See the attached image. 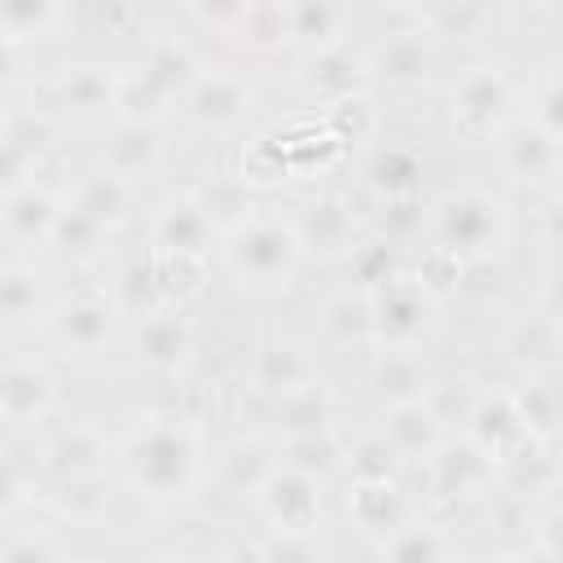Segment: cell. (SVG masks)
<instances>
[{
  "label": "cell",
  "instance_id": "cell-1",
  "mask_svg": "<svg viewBox=\"0 0 563 563\" xmlns=\"http://www.w3.org/2000/svg\"><path fill=\"white\" fill-rule=\"evenodd\" d=\"M123 462H128L132 488L150 506L172 510L189 501L207 479V444H202L198 418L176 409L141 418L123 440Z\"/></svg>",
  "mask_w": 563,
  "mask_h": 563
},
{
  "label": "cell",
  "instance_id": "cell-2",
  "mask_svg": "<svg viewBox=\"0 0 563 563\" xmlns=\"http://www.w3.org/2000/svg\"><path fill=\"white\" fill-rule=\"evenodd\" d=\"M224 264L251 290H282L303 264V246L286 211H255L246 224L224 233Z\"/></svg>",
  "mask_w": 563,
  "mask_h": 563
},
{
  "label": "cell",
  "instance_id": "cell-3",
  "mask_svg": "<svg viewBox=\"0 0 563 563\" xmlns=\"http://www.w3.org/2000/svg\"><path fill=\"white\" fill-rule=\"evenodd\" d=\"M431 246L449 251L466 268L497 255L506 242V202L484 189H453L427 207Z\"/></svg>",
  "mask_w": 563,
  "mask_h": 563
},
{
  "label": "cell",
  "instance_id": "cell-4",
  "mask_svg": "<svg viewBox=\"0 0 563 563\" xmlns=\"http://www.w3.org/2000/svg\"><path fill=\"white\" fill-rule=\"evenodd\" d=\"M519 84L501 62H475L449 84V123L466 141L497 136L519 110Z\"/></svg>",
  "mask_w": 563,
  "mask_h": 563
},
{
  "label": "cell",
  "instance_id": "cell-5",
  "mask_svg": "<svg viewBox=\"0 0 563 563\" xmlns=\"http://www.w3.org/2000/svg\"><path fill=\"white\" fill-rule=\"evenodd\" d=\"M435 299L422 295L409 273L369 295V347H422L435 330Z\"/></svg>",
  "mask_w": 563,
  "mask_h": 563
},
{
  "label": "cell",
  "instance_id": "cell-6",
  "mask_svg": "<svg viewBox=\"0 0 563 563\" xmlns=\"http://www.w3.org/2000/svg\"><path fill=\"white\" fill-rule=\"evenodd\" d=\"M290 224H295V238L303 246V260H347L352 246L365 238L361 233V220H356V207L352 198L343 194H312L308 202H299L290 211Z\"/></svg>",
  "mask_w": 563,
  "mask_h": 563
},
{
  "label": "cell",
  "instance_id": "cell-7",
  "mask_svg": "<svg viewBox=\"0 0 563 563\" xmlns=\"http://www.w3.org/2000/svg\"><path fill=\"white\" fill-rule=\"evenodd\" d=\"M295 84L299 92L330 110V106H343L352 97H369V70H365V53L352 48L347 40L343 44H330V48H317V53H303L299 57V70H295Z\"/></svg>",
  "mask_w": 563,
  "mask_h": 563
},
{
  "label": "cell",
  "instance_id": "cell-8",
  "mask_svg": "<svg viewBox=\"0 0 563 563\" xmlns=\"http://www.w3.org/2000/svg\"><path fill=\"white\" fill-rule=\"evenodd\" d=\"M497 163L523 189H554L559 167H563V141L554 132L528 123L523 114H515L497 132Z\"/></svg>",
  "mask_w": 563,
  "mask_h": 563
},
{
  "label": "cell",
  "instance_id": "cell-9",
  "mask_svg": "<svg viewBox=\"0 0 563 563\" xmlns=\"http://www.w3.org/2000/svg\"><path fill=\"white\" fill-rule=\"evenodd\" d=\"M365 70H369V88L418 92L431 84L435 40L427 31H383L378 44L365 53Z\"/></svg>",
  "mask_w": 563,
  "mask_h": 563
},
{
  "label": "cell",
  "instance_id": "cell-10",
  "mask_svg": "<svg viewBox=\"0 0 563 563\" xmlns=\"http://www.w3.org/2000/svg\"><path fill=\"white\" fill-rule=\"evenodd\" d=\"M251 106H255L251 84H246L238 70H229V66H216V70L202 66L198 79H194V84L185 88V97H180V110H185L189 123L202 128V132H229V128L246 123Z\"/></svg>",
  "mask_w": 563,
  "mask_h": 563
},
{
  "label": "cell",
  "instance_id": "cell-11",
  "mask_svg": "<svg viewBox=\"0 0 563 563\" xmlns=\"http://www.w3.org/2000/svg\"><path fill=\"white\" fill-rule=\"evenodd\" d=\"M427 466V488L435 501H471L484 497L497 479V462L484 457L466 435H444L440 449L422 462Z\"/></svg>",
  "mask_w": 563,
  "mask_h": 563
},
{
  "label": "cell",
  "instance_id": "cell-12",
  "mask_svg": "<svg viewBox=\"0 0 563 563\" xmlns=\"http://www.w3.org/2000/svg\"><path fill=\"white\" fill-rule=\"evenodd\" d=\"M251 501L268 519L273 532H317L321 528V484L282 462L268 471V479L260 484V493Z\"/></svg>",
  "mask_w": 563,
  "mask_h": 563
},
{
  "label": "cell",
  "instance_id": "cell-13",
  "mask_svg": "<svg viewBox=\"0 0 563 563\" xmlns=\"http://www.w3.org/2000/svg\"><path fill=\"white\" fill-rule=\"evenodd\" d=\"M114 88H119V66L110 62H66L53 84H48V97L53 106L66 114V119H79V123H97L106 114H114Z\"/></svg>",
  "mask_w": 563,
  "mask_h": 563
},
{
  "label": "cell",
  "instance_id": "cell-14",
  "mask_svg": "<svg viewBox=\"0 0 563 563\" xmlns=\"http://www.w3.org/2000/svg\"><path fill=\"white\" fill-rule=\"evenodd\" d=\"M150 242L158 255L167 260H185V264H202L211 255V246L220 242V233L211 229V220L202 216V207L185 194H172L158 202L154 220H150Z\"/></svg>",
  "mask_w": 563,
  "mask_h": 563
},
{
  "label": "cell",
  "instance_id": "cell-15",
  "mask_svg": "<svg viewBox=\"0 0 563 563\" xmlns=\"http://www.w3.org/2000/svg\"><path fill=\"white\" fill-rule=\"evenodd\" d=\"M44 330L66 356H97L114 334V303L106 295H70L44 312Z\"/></svg>",
  "mask_w": 563,
  "mask_h": 563
},
{
  "label": "cell",
  "instance_id": "cell-16",
  "mask_svg": "<svg viewBox=\"0 0 563 563\" xmlns=\"http://www.w3.org/2000/svg\"><path fill=\"white\" fill-rule=\"evenodd\" d=\"M57 405V378L35 356H9L0 361V422L31 427L44 422Z\"/></svg>",
  "mask_w": 563,
  "mask_h": 563
},
{
  "label": "cell",
  "instance_id": "cell-17",
  "mask_svg": "<svg viewBox=\"0 0 563 563\" xmlns=\"http://www.w3.org/2000/svg\"><path fill=\"white\" fill-rule=\"evenodd\" d=\"M457 435H466L484 457L506 462V457L528 440L510 387H479V391H475V405H471V413H466V422H462Z\"/></svg>",
  "mask_w": 563,
  "mask_h": 563
},
{
  "label": "cell",
  "instance_id": "cell-18",
  "mask_svg": "<svg viewBox=\"0 0 563 563\" xmlns=\"http://www.w3.org/2000/svg\"><path fill=\"white\" fill-rule=\"evenodd\" d=\"M132 356L154 374H180L194 361V325L180 308H158L136 317L132 330Z\"/></svg>",
  "mask_w": 563,
  "mask_h": 563
},
{
  "label": "cell",
  "instance_id": "cell-19",
  "mask_svg": "<svg viewBox=\"0 0 563 563\" xmlns=\"http://www.w3.org/2000/svg\"><path fill=\"white\" fill-rule=\"evenodd\" d=\"M559 352H563L559 312H550L541 303L528 308V312H519L506 325V334H501V356L519 374H550L559 365Z\"/></svg>",
  "mask_w": 563,
  "mask_h": 563
},
{
  "label": "cell",
  "instance_id": "cell-20",
  "mask_svg": "<svg viewBox=\"0 0 563 563\" xmlns=\"http://www.w3.org/2000/svg\"><path fill=\"white\" fill-rule=\"evenodd\" d=\"M422 154L405 141H378L369 145L361 163V180L374 202H409L422 198Z\"/></svg>",
  "mask_w": 563,
  "mask_h": 563
},
{
  "label": "cell",
  "instance_id": "cell-21",
  "mask_svg": "<svg viewBox=\"0 0 563 563\" xmlns=\"http://www.w3.org/2000/svg\"><path fill=\"white\" fill-rule=\"evenodd\" d=\"M347 515L361 528V537H369L374 545L387 541L396 528H405L413 519V501L400 488V479H352L347 488Z\"/></svg>",
  "mask_w": 563,
  "mask_h": 563
},
{
  "label": "cell",
  "instance_id": "cell-22",
  "mask_svg": "<svg viewBox=\"0 0 563 563\" xmlns=\"http://www.w3.org/2000/svg\"><path fill=\"white\" fill-rule=\"evenodd\" d=\"M62 207H66V198L53 185L31 180V185L13 189L9 198H0V229H4V238L22 242V246H48Z\"/></svg>",
  "mask_w": 563,
  "mask_h": 563
},
{
  "label": "cell",
  "instance_id": "cell-23",
  "mask_svg": "<svg viewBox=\"0 0 563 563\" xmlns=\"http://www.w3.org/2000/svg\"><path fill=\"white\" fill-rule=\"evenodd\" d=\"M66 202L70 207H79L84 216H92L101 229H119V224H128L132 220V211H136V185L132 180H123L119 172H110V167H88V172H79L75 176V185H70V194H66Z\"/></svg>",
  "mask_w": 563,
  "mask_h": 563
},
{
  "label": "cell",
  "instance_id": "cell-24",
  "mask_svg": "<svg viewBox=\"0 0 563 563\" xmlns=\"http://www.w3.org/2000/svg\"><path fill=\"white\" fill-rule=\"evenodd\" d=\"M334 391L321 383V378H308L282 396H273V409H268V422H273V435L282 440H299V435H317V431H334Z\"/></svg>",
  "mask_w": 563,
  "mask_h": 563
},
{
  "label": "cell",
  "instance_id": "cell-25",
  "mask_svg": "<svg viewBox=\"0 0 563 563\" xmlns=\"http://www.w3.org/2000/svg\"><path fill=\"white\" fill-rule=\"evenodd\" d=\"M106 462H110V440L92 422H70V427H62L44 444V471L53 479H66V475H101Z\"/></svg>",
  "mask_w": 563,
  "mask_h": 563
},
{
  "label": "cell",
  "instance_id": "cell-26",
  "mask_svg": "<svg viewBox=\"0 0 563 563\" xmlns=\"http://www.w3.org/2000/svg\"><path fill=\"white\" fill-rule=\"evenodd\" d=\"M369 383L383 405H409L422 400L431 387V369L422 361V347H374Z\"/></svg>",
  "mask_w": 563,
  "mask_h": 563
},
{
  "label": "cell",
  "instance_id": "cell-27",
  "mask_svg": "<svg viewBox=\"0 0 563 563\" xmlns=\"http://www.w3.org/2000/svg\"><path fill=\"white\" fill-rule=\"evenodd\" d=\"M163 163V132L158 123H128V119H114L110 136H106V154H101V167L119 172L123 180H145L154 167Z\"/></svg>",
  "mask_w": 563,
  "mask_h": 563
},
{
  "label": "cell",
  "instance_id": "cell-28",
  "mask_svg": "<svg viewBox=\"0 0 563 563\" xmlns=\"http://www.w3.org/2000/svg\"><path fill=\"white\" fill-rule=\"evenodd\" d=\"M378 435L396 453V462H427L449 431L435 422V413L422 400H409V405H387V418H383Z\"/></svg>",
  "mask_w": 563,
  "mask_h": 563
},
{
  "label": "cell",
  "instance_id": "cell-29",
  "mask_svg": "<svg viewBox=\"0 0 563 563\" xmlns=\"http://www.w3.org/2000/svg\"><path fill=\"white\" fill-rule=\"evenodd\" d=\"M277 466V457H273V449L260 440V435H233L220 453H216V466H211V475H216V484L229 493V497H255L260 493V484L268 479V471Z\"/></svg>",
  "mask_w": 563,
  "mask_h": 563
},
{
  "label": "cell",
  "instance_id": "cell-30",
  "mask_svg": "<svg viewBox=\"0 0 563 563\" xmlns=\"http://www.w3.org/2000/svg\"><path fill=\"white\" fill-rule=\"evenodd\" d=\"M347 26H352V9L347 4H330V0L286 4V44L299 48V57L317 53V48H330V44H343Z\"/></svg>",
  "mask_w": 563,
  "mask_h": 563
},
{
  "label": "cell",
  "instance_id": "cell-31",
  "mask_svg": "<svg viewBox=\"0 0 563 563\" xmlns=\"http://www.w3.org/2000/svg\"><path fill=\"white\" fill-rule=\"evenodd\" d=\"M189 198L202 207V216L211 220V229L224 238V233H233L238 224H246L260 207H255V189L238 176V172H211V176H202L194 189H189Z\"/></svg>",
  "mask_w": 563,
  "mask_h": 563
},
{
  "label": "cell",
  "instance_id": "cell-32",
  "mask_svg": "<svg viewBox=\"0 0 563 563\" xmlns=\"http://www.w3.org/2000/svg\"><path fill=\"white\" fill-rule=\"evenodd\" d=\"M136 70H141L163 97L180 101L185 88L198 79L202 62H198V53H194L185 40H176V35H158V40H150L145 53L136 57Z\"/></svg>",
  "mask_w": 563,
  "mask_h": 563
},
{
  "label": "cell",
  "instance_id": "cell-33",
  "mask_svg": "<svg viewBox=\"0 0 563 563\" xmlns=\"http://www.w3.org/2000/svg\"><path fill=\"white\" fill-rule=\"evenodd\" d=\"M44 141H48V119L44 114L9 119V132L0 141V198H9L13 189L31 185V172L40 167Z\"/></svg>",
  "mask_w": 563,
  "mask_h": 563
},
{
  "label": "cell",
  "instance_id": "cell-34",
  "mask_svg": "<svg viewBox=\"0 0 563 563\" xmlns=\"http://www.w3.org/2000/svg\"><path fill=\"white\" fill-rule=\"evenodd\" d=\"M510 396H515V409L523 418L528 440L554 449V435H559V422H563V396H559L554 369L550 374H523V383L510 387Z\"/></svg>",
  "mask_w": 563,
  "mask_h": 563
},
{
  "label": "cell",
  "instance_id": "cell-35",
  "mask_svg": "<svg viewBox=\"0 0 563 563\" xmlns=\"http://www.w3.org/2000/svg\"><path fill=\"white\" fill-rule=\"evenodd\" d=\"M48 506L62 523H75V528H97L110 510V479L106 471L101 475H66V479H53L48 488Z\"/></svg>",
  "mask_w": 563,
  "mask_h": 563
},
{
  "label": "cell",
  "instance_id": "cell-36",
  "mask_svg": "<svg viewBox=\"0 0 563 563\" xmlns=\"http://www.w3.org/2000/svg\"><path fill=\"white\" fill-rule=\"evenodd\" d=\"M378 563H457V550L440 523L413 515L405 528L378 541Z\"/></svg>",
  "mask_w": 563,
  "mask_h": 563
},
{
  "label": "cell",
  "instance_id": "cell-37",
  "mask_svg": "<svg viewBox=\"0 0 563 563\" xmlns=\"http://www.w3.org/2000/svg\"><path fill=\"white\" fill-rule=\"evenodd\" d=\"M246 374H251V387L264 391L268 400L290 391V387H299V383H308V378H317L312 361L295 343H260L251 365H246Z\"/></svg>",
  "mask_w": 563,
  "mask_h": 563
},
{
  "label": "cell",
  "instance_id": "cell-38",
  "mask_svg": "<svg viewBox=\"0 0 563 563\" xmlns=\"http://www.w3.org/2000/svg\"><path fill=\"white\" fill-rule=\"evenodd\" d=\"M44 277L22 260H0V325L44 321Z\"/></svg>",
  "mask_w": 563,
  "mask_h": 563
},
{
  "label": "cell",
  "instance_id": "cell-39",
  "mask_svg": "<svg viewBox=\"0 0 563 563\" xmlns=\"http://www.w3.org/2000/svg\"><path fill=\"white\" fill-rule=\"evenodd\" d=\"M106 238H110V229H101L92 216H84L79 207L66 202L62 216H57V224H53L48 251H53L62 264H92V260H101Z\"/></svg>",
  "mask_w": 563,
  "mask_h": 563
},
{
  "label": "cell",
  "instance_id": "cell-40",
  "mask_svg": "<svg viewBox=\"0 0 563 563\" xmlns=\"http://www.w3.org/2000/svg\"><path fill=\"white\" fill-rule=\"evenodd\" d=\"M497 22L493 4L479 0H440V4H422V26L427 35H449V40H479L488 35V26Z\"/></svg>",
  "mask_w": 563,
  "mask_h": 563
},
{
  "label": "cell",
  "instance_id": "cell-41",
  "mask_svg": "<svg viewBox=\"0 0 563 563\" xmlns=\"http://www.w3.org/2000/svg\"><path fill=\"white\" fill-rule=\"evenodd\" d=\"M321 330L343 347H369V295L356 286L330 295L321 303Z\"/></svg>",
  "mask_w": 563,
  "mask_h": 563
},
{
  "label": "cell",
  "instance_id": "cell-42",
  "mask_svg": "<svg viewBox=\"0 0 563 563\" xmlns=\"http://www.w3.org/2000/svg\"><path fill=\"white\" fill-rule=\"evenodd\" d=\"M343 440L339 431H317V435H299V440H282V466L325 484L339 466H343Z\"/></svg>",
  "mask_w": 563,
  "mask_h": 563
},
{
  "label": "cell",
  "instance_id": "cell-43",
  "mask_svg": "<svg viewBox=\"0 0 563 563\" xmlns=\"http://www.w3.org/2000/svg\"><path fill=\"white\" fill-rule=\"evenodd\" d=\"M66 22V9L53 0H0V35L18 48L26 40H48Z\"/></svg>",
  "mask_w": 563,
  "mask_h": 563
},
{
  "label": "cell",
  "instance_id": "cell-44",
  "mask_svg": "<svg viewBox=\"0 0 563 563\" xmlns=\"http://www.w3.org/2000/svg\"><path fill=\"white\" fill-rule=\"evenodd\" d=\"M347 264H352L356 290H365V295L383 290L387 282H396V277L405 273V268H400V246H391V242H383V238H374V233L352 246Z\"/></svg>",
  "mask_w": 563,
  "mask_h": 563
},
{
  "label": "cell",
  "instance_id": "cell-45",
  "mask_svg": "<svg viewBox=\"0 0 563 563\" xmlns=\"http://www.w3.org/2000/svg\"><path fill=\"white\" fill-rule=\"evenodd\" d=\"M233 40H238L242 48H251V53H277V48H286V4L246 0Z\"/></svg>",
  "mask_w": 563,
  "mask_h": 563
},
{
  "label": "cell",
  "instance_id": "cell-46",
  "mask_svg": "<svg viewBox=\"0 0 563 563\" xmlns=\"http://www.w3.org/2000/svg\"><path fill=\"white\" fill-rule=\"evenodd\" d=\"M462 277H466V264H462V260H453V255H449V251H440V246H427V251L418 255L413 273H409V282H413L422 295H431L435 303H440L444 295H453V290L462 286Z\"/></svg>",
  "mask_w": 563,
  "mask_h": 563
},
{
  "label": "cell",
  "instance_id": "cell-47",
  "mask_svg": "<svg viewBox=\"0 0 563 563\" xmlns=\"http://www.w3.org/2000/svg\"><path fill=\"white\" fill-rule=\"evenodd\" d=\"M523 106H528V110H519V114H523L528 123H537V128L563 136V84H559V70H554V66H545L541 79L528 84Z\"/></svg>",
  "mask_w": 563,
  "mask_h": 563
},
{
  "label": "cell",
  "instance_id": "cell-48",
  "mask_svg": "<svg viewBox=\"0 0 563 563\" xmlns=\"http://www.w3.org/2000/svg\"><path fill=\"white\" fill-rule=\"evenodd\" d=\"M321 123L339 145H352V141H369L378 132V110L369 106V97H352L343 106H330L321 114Z\"/></svg>",
  "mask_w": 563,
  "mask_h": 563
},
{
  "label": "cell",
  "instance_id": "cell-49",
  "mask_svg": "<svg viewBox=\"0 0 563 563\" xmlns=\"http://www.w3.org/2000/svg\"><path fill=\"white\" fill-rule=\"evenodd\" d=\"M475 383L471 378H449V383H431L427 387V396H422V405L435 413V422L449 431V427H457L462 431V422H466V413H471V405H475Z\"/></svg>",
  "mask_w": 563,
  "mask_h": 563
},
{
  "label": "cell",
  "instance_id": "cell-50",
  "mask_svg": "<svg viewBox=\"0 0 563 563\" xmlns=\"http://www.w3.org/2000/svg\"><path fill=\"white\" fill-rule=\"evenodd\" d=\"M251 189L255 185H277V180H290V167H286V154L282 145L273 141V132L255 136L246 150H242V172H238Z\"/></svg>",
  "mask_w": 563,
  "mask_h": 563
},
{
  "label": "cell",
  "instance_id": "cell-51",
  "mask_svg": "<svg viewBox=\"0 0 563 563\" xmlns=\"http://www.w3.org/2000/svg\"><path fill=\"white\" fill-rule=\"evenodd\" d=\"M251 563H325L312 532H268Z\"/></svg>",
  "mask_w": 563,
  "mask_h": 563
},
{
  "label": "cell",
  "instance_id": "cell-52",
  "mask_svg": "<svg viewBox=\"0 0 563 563\" xmlns=\"http://www.w3.org/2000/svg\"><path fill=\"white\" fill-rule=\"evenodd\" d=\"M0 563H66V550L44 528H22L0 545Z\"/></svg>",
  "mask_w": 563,
  "mask_h": 563
},
{
  "label": "cell",
  "instance_id": "cell-53",
  "mask_svg": "<svg viewBox=\"0 0 563 563\" xmlns=\"http://www.w3.org/2000/svg\"><path fill=\"white\" fill-rule=\"evenodd\" d=\"M343 462L352 466V479H391L396 475V453L383 444V435H365V440H356L347 453H343Z\"/></svg>",
  "mask_w": 563,
  "mask_h": 563
},
{
  "label": "cell",
  "instance_id": "cell-54",
  "mask_svg": "<svg viewBox=\"0 0 563 563\" xmlns=\"http://www.w3.org/2000/svg\"><path fill=\"white\" fill-rule=\"evenodd\" d=\"M242 9H246V0H194V4H185V18L198 31H211V35L233 40V31L242 22Z\"/></svg>",
  "mask_w": 563,
  "mask_h": 563
},
{
  "label": "cell",
  "instance_id": "cell-55",
  "mask_svg": "<svg viewBox=\"0 0 563 563\" xmlns=\"http://www.w3.org/2000/svg\"><path fill=\"white\" fill-rule=\"evenodd\" d=\"M26 501H31V479H26V471H22L9 453H0V519L18 515Z\"/></svg>",
  "mask_w": 563,
  "mask_h": 563
},
{
  "label": "cell",
  "instance_id": "cell-56",
  "mask_svg": "<svg viewBox=\"0 0 563 563\" xmlns=\"http://www.w3.org/2000/svg\"><path fill=\"white\" fill-rule=\"evenodd\" d=\"M79 18H92L106 35H123L132 22H141V13L136 9H128V4H106V9H75Z\"/></svg>",
  "mask_w": 563,
  "mask_h": 563
},
{
  "label": "cell",
  "instance_id": "cell-57",
  "mask_svg": "<svg viewBox=\"0 0 563 563\" xmlns=\"http://www.w3.org/2000/svg\"><path fill=\"white\" fill-rule=\"evenodd\" d=\"M22 84V48L0 35V101Z\"/></svg>",
  "mask_w": 563,
  "mask_h": 563
},
{
  "label": "cell",
  "instance_id": "cell-58",
  "mask_svg": "<svg viewBox=\"0 0 563 563\" xmlns=\"http://www.w3.org/2000/svg\"><path fill=\"white\" fill-rule=\"evenodd\" d=\"M519 563H559V550H545V545H528V554Z\"/></svg>",
  "mask_w": 563,
  "mask_h": 563
},
{
  "label": "cell",
  "instance_id": "cell-59",
  "mask_svg": "<svg viewBox=\"0 0 563 563\" xmlns=\"http://www.w3.org/2000/svg\"><path fill=\"white\" fill-rule=\"evenodd\" d=\"M145 563H194L189 554H176V550H163V554H154V559H145Z\"/></svg>",
  "mask_w": 563,
  "mask_h": 563
},
{
  "label": "cell",
  "instance_id": "cell-60",
  "mask_svg": "<svg viewBox=\"0 0 563 563\" xmlns=\"http://www.w3.org/2000/svg\"><path fill=\"white\" fill-rule=\"evenodd\" d=\"M462 563H515V559H506V554H471Z\"/></svg>",
  "mask_w": 563,
  "mask_h": 563
},
{
  "label": "cell",
  "instance_id": "cell-61",
  "mask_svg": "<svg viewBox=\"0 0 563 563\" xmlns=\"http://www.w3.org/2000/svg\"><path fill=\"white\" fill-rule=\"evenodd\" d=\"M4 132H9V114H4V106H0V141H4Z\"/></svg>",
  "mask_w": 563,
  "mask_h": 563
},
{
  "label": "cell",
  "instance_id": "cell-62",
  "mask_svg": "<svg viewBox=\"0 0 563 563\" xmlns=\"http://www.w3.org/2000/svg\"><path fill=\"white\" fill-rule=\"evenodd\" d=\"M66 563H101V559H66Z\"/></svg>",
  "mask_w": 563,
  "mask_h": 563
},
{
  "label": "cell",
  "instance_id": "cell-63",
  "mask_svg": "<svg viewBox=\"0 0 563 563\" xmlns=\"http://www.w3.org/2000/svg\"><path fill=\"white\" fill-rule=\"evenodd\" d=\"M229 563H238V559H229Z\"/></svg>",
  "mask_w": 563,
  "mask_h": 563
}]
</instances>
